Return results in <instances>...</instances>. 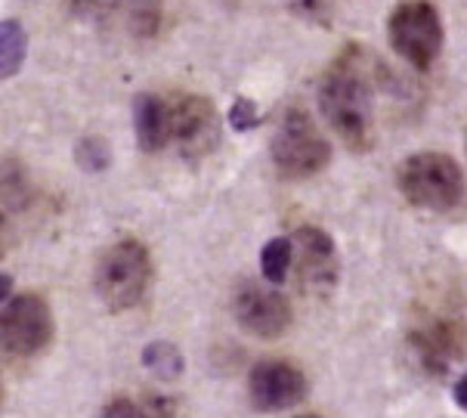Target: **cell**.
I'll list each match as a JSON object with an SVG mask.
<instances>
[{"instance_id":"1","label":"cell","mask_w":467,"mask_h":418,"mask_svg":"<svg viewBox=\"0 0 467 418\" xmlns=\"http://www.w3.org/2000/svg\"><path fill=\"white\" fill-rule=\"evenodd\" d=\"M319 109L335 133L356 152L375 143V90L371 62L362 47H347L319 87Z\"/></svg>"},{"instance_id":"2","label":"cell","mask_w":467,"mask_h":418,"mask_svg":"<svg viewBox=\"0 0 467 418\" xmlns=\"http://www.w3.org/2000/svg\"><path fill=\"white\" fill-rule=\"evenodd\" d=\"M152 255L137 239L115 242L97 264V291L109 310L121 313L142 304L149 286H152Z\"/></svg>"},{"instance_id":"3","label":"cell","mask_w":467,"mask_h":418,"mask_svg":"<svg viewBox=\"0 0 467 418\" xmlns=\"http://www.w3.org/2000/svg\"><path fill=\"white\" fill-rule=\"evenodd\" d=\"M400 193L424 211H449L464 195V173L442 152H418L400 164Z\"/></svg>"},{"instance_id":"4","label":"cell","mask_w":467,"mask_h":418,"mask_svg":"<svg viewBox=\"0 0 467 418\" xmlns=\"http://www.w3.org/2000/svg\"><path fill=\"white\" fill-rule=\"evenodd\" d=\"M273 162L285 177H313L331 162V146L322 137V131L313 124V118L300 109L285 112L282 124L273 133L269 143Z\"/></svg>"},{"instance_id":"5","label":"cell","mask_w":467,"mask_h":418,"mask_svg":"<svg viewBox=\"0 0 467 418\" xmlns=\"http://www.w3.org/2000/svg\"><path fill=\"white\" fill-rule=\"evenodd\" d=\"M390 44L418 72L437 62L442 47V22L431 0H402L390 16Z\"/></svg>"},{"instance_id":"6","label":"cell","mask_w":467,"mask_h":418,"mask_svg":"<svg viewBox=\"0 0 467 418\" xmlns=\"http://www.w3.org/2000/svg\"><path fill=\"white\" fill-rule=\"evenodd\" d=\"M53 341V313L37 295H19L4 307V350L10 357H35Z\"/></svg>"},{"instance_id":"7","label":"cell","mask_w":467,"mask_h":418,"mask_svg":"<svg viewBox=\"0 0 467 418\" xmlns=\"http://www.w3.org/2000/svg\"><path fill=\"white\" fill-rule=\"evenodd\" d=\"M171 140L186 159H202L220 143V118L211 99L186 93L171 102Z\"/></svg>"},{"instance_id":"8","label":"cell","mask_w":467,"mask_h":418,"mask_svg":"<svg viewBox=\"0 0 467 418\" xmlns=\"http://www.w3.org/2000/svg\"><path fill=\"white\" fill-rule=\"evenodd\" d=\"M291 242H295L297 286L310 295H328L337 282V251L331 235L319 226H300Z\"/></svg>"},{"instance_id":"9","label":"cell","mask_w":467,"mask_h":418,"mask_svg":"<svg viewBox=\"0 0 467 418\" xmlns=\"http://www.w3.org/2000/svg\"><path fill=\"white\" fill-rule=\"evenodd\" d=\"M233 313L239 326L254 338H279L291 326V304L279 291L244 282L233 298Z\"/></svg>"},{"instance_id":"10","label":"cell","mask_w":467,"mask_h":418,"mask_svg":"<svg viewBox=\"0 0 467 418\" xmlns=\"http://www.w3.org/2000/svg\"><path fill=\"white\" fill-rule=\"evenodd\" d=\"M248 391H251V403L260 413H282V409H291L304 400L306 378L295 362L264 360L251 369Z\"/></svg>"},{"instance_id":"11","label":"cell","mask_w":467,"mask_h":418,"mask_svg":"<svg viewBox=\"0 0 467 418\" xmlns=\"http://www.w3.org/2000/svg\"><path fill=\"white\" fill-rule=\"evenodd\" d=\"M409 344L427 372L442 375L452 362H458L467 353V326L452 317L431 319L427 326L411 332Z\"/></svg>"},{"instance_id":"12","label":"cell","mask_w":467,"mask_h":418,"mask_svg":"<svg viewBox=\"0 0 467 418\" xmlns=\"http://www.w3.org/2000/svg\"><path fill=\"white\" fill-rule=\"evenodd\" d=\"M133 128L137 140L146 152H158L171 143V102L152 97V93H140L133 99Z\"/></svg>"},{"instance_id":"13","label":"cell","mask_w":467,"mask_h":418,"mask_svg":"<svg viewBox=\"0 0 467 418\" xmlns=\"http://www.w3.org/2000/svg\"><path fill=\"white\" fill-rule=\"evenodd\" d=\"M26 28L16 19H6L4 28H0V72H4V78H13L19 72L22 59H26Z\"/></svg>"},{"instance_id":"14","label":"cell","mask_w":467,"mask_h":418,"mask_svg":"<svg viewBox=\"0 0 467 418\" xmlns=\"http://www.w3.org/2000/svg\"><path fill=\"white\" fill-rule=\"evenodd\" d=\"M295 266V242L291 239H269L264 255H260V270H264L266 282L279 286L285 282V276Z\"/></svg>"},{"instance_id":"15","label":"cell","mask_w":467,"mask_h":418,"mask_svg":"<svg viewBox=\"0 0 467 418\" xmlns=\"http://www.w3.org/2000/svg\"><path fill=\"white\" fill-rule=\"evenodd\" d=\"M142 362H146L149 369H152L155 375L161 378H177L183 372V357H180V350L168 341H155L146 347V353H142Z\"/></svg>"},{"instance_id":"16","label":"cell","mask_w":467,"mask_h":418,"mask_svg":"<svg viewBox=\"0 0 467 418\" xmlns=\"http://www.w3.org/2000/svg\"><path fill=\"white\" fill-rule=\"evenodd\" d=\"M109 159H112V155H109V146L102 143V140L87 137V140H81V143H78V164H81L84 171L99 173L109 164Z\"/></svg>"},{"instance_id":"17","label":"cell","mask_w":467,"mask_h":418,"mask_svg":"<svg viewBox=\"0 0 467 418\" xmlns=\"http://www.w3.org/2000/svg\"><path fill=\"white\" fill-rule=\"evenodd\" d=\"M257 121H260V112L248 97H239L233 102V109H229V124H233L235 131H251V128H257Z\"/></svg>"},{"instance_id":"18","label":"cell","mask_w":467,"mask_h":418,"mask_svg":"<svg viewBox=\"0 0 467 418\" xmlns=\"http://www.w3.org/2000/svg\"><path fill=\"white\" fill-rule=\"evenodd\" d=\"M102 418H146V413H142V406L130 403V400H112L102 409Z\"/></svg>"},{"instance_id":"19","label":"cell","mask_w":467,"mask_h":418,"mask_svg":"<svg viewBox=\"0 0 467 418\" xmlns=\"http://www.w3.org/2000/svg\"><path fill=\"white\" fill-rule=\"evenodd\" d=\"M142 413H146V418H177V409H173L171 400H164V397H152L146 406H142Z\"/></svg>"},{"instance_id":"20","label":"cell","mask_w":467,"mask_h":418,"mask_svg":"<svg viewBox=\"0 0 467 418\" xmlns=\"http://www.w3.org/2000/svg\"><path fill=\"white\" fill-rule=\"evenodd\" d=\"M455 403L462 406L464 413H467V372H464V378H462V381L455 384Z\"/></svg>"},{"instance_id":"21","label":"cell","mask_w":467,"mask_h":418,"mask_svg":"<svg viewBox=\"0 0 467 418\" xmlns=\"http://www.w3.org/2000/svg\"><path fill=\"white\" fill-rule=\"evenodd\" d=\"M124 4H128V10H130V6H133V4H137V0H124Z\"/></svg>"},{"instance_id":"22","label":"cell","mask_w":467,"mask_h":418,"mask_svg":"<svg viewBox=\"0 0 467 418\" xmlns=\"http://www.w3.org/2000/svg\"><path fill=\"white\" fill-rule=\"evenodd\" d=\"M304 418H316V415H304Z\"/></svg>"}]
</instances>
